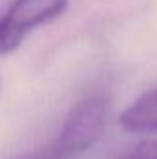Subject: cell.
Returning <instances> with one entry per match:
<instances>
[{"label":"cell","mask_w":157,"mask_h":159,"mask_svg":"<svg viewBox=\"0 0 157 159\" xmlns=\"http://www.w3.org/2000/svg\"><path fill=\"white\" fill-rule=\"evenodd\" d=\"M111 111V100L105 93H91L83 96L69 111L56 143L54 154L69 159L92 148L104 135Z\"/></svg>","instance_id":"cell-1"},{"label":"cell","mask_w":157,"mask_h":159,"mask_svg":"<svg viewBox=\"0 0 157 159\" xmlns=\"http://www.w3.org/2000/svg\"><path fill=\"white\" fill-rule=\"evenodd\" d=\"M69 0H11L2 19L20 35L57 19L67 9Z\"/></svg>","instance_id":"cell-2"},{"label":"cell","mask_w":157,"mask_h":159,"mask_svg":"<svg viewBox=\"0 0 157 159\" xmlns=\"http://www.w3.org/2000/svg\"><path fill=\"white\" fill-rule=\"evenodd\" d=\"M120 126L129 133H157V87L141 94L122 111Z\"/></svg>","instance_id":"cell-3"},{"label":"cell","mask_w":157,"mask_h":159,"mask_svg":"<svg viewBox=\"0 0 157 159\" xmlns=\"http://www.w3.org/2000/svg\"><path fill=\"white\" fill-rule=\"evenodd\" d=\"M24 41V35H20L13 26H9L2 17H0V56L15 52Z\"/></svg>","instance_id":"cell-4"},{"label":"cell","mask_w":157,"mask_h":159,"mask_svg":"<svg viewBox=\"0 0 157 159\" xmlns=\"http://www.w3.org/2000/svg\"><path fill=\"white\" fill-rule=\"evenodd\" d=\"M128 159H157V143H146L135 148Z\"/></svg>","instance_id":"cell-5"},{"label":"cell","mask_w":157,"mask_h":159,"mask_svg":"<svg viewBox=\"0 0 157 159\" xmlns=\"http://www.w3.org/2000/svg\"><path fill=\"white\" fill-rule=\"evenodd\" d=\"M32 159H61L57 154H54V150L50 152V154H43V156H35V157H32Z\"/></svg>","instance_id":"cell-6"}]
</instances>
